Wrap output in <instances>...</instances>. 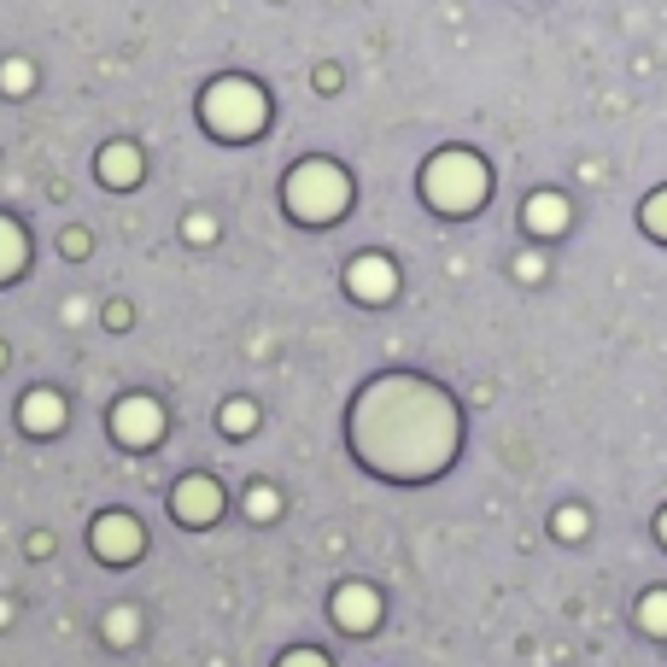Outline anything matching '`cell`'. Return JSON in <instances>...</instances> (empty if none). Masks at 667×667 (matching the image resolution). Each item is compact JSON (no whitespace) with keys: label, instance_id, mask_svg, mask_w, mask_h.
Segmentation results:
<instances>
[{"label":"cell","instance_id":"2e32d148","mask_svg":"<svg viewBox=\"0 0 667 667\" xmlns=\"http://www.w3.org/2000/svg\"><path fill=\"white\" fill-rule=\"evenodd\" d=\"M638 223L650 228L656 240H667V187H661V194H650V199H644V212H638Z\"/></svg>","mask_w":667,"mask_h":667},{"label":"cell","instance_id":"9c48e42d","mask_svg":"<svg viewBox=\"0 0 667 667\" xmlns=\"http://www.w3.org/2000/svg\"><path fill=\"white\" fill-rule=\"evenodd\" d=\"M521 228L538 240H556L562 228H568V199L562 194H533L527 205H521Z\"/></svg>","mask_w":667,"mask_h":667},{"label":"cell","instance_id":"d4e9b609","mask_svg":"<svg viewBox=\"0 0 667 667\" xmlns=\"http://www.w3.org/2000/svg\"><path fill=\"white\" fill-rule=\"evenodd\" d=\"M656 533H661V545H667V510H661V521H656Z\"/></svg>","mask_w":667,"mask_h":667},{"label":"cell","instance_id":"30bf717a","mask_svg":"<svg viewBox=\"0 0 667 667\" xmlns=\"http://www.w3.org/2000/svg\"><path fill=\"white\" fill-rule=\"evenodd\" d=\"M374 615H381V603H374L369 586H340V597H334V620H340L346 633L374 627Z\"/></svg>","mask_w":667,"mask_h":667},{"label":"cell","instance_id":"52a82bcc","mask_svg":"<svg viewBox=\"0 0 667 667\" xmlns=\"http://www.w3.org/2000/svg\"><path fill=\"white\" fill-rule=\"evenodd\" d=\"M217 510H223V492H217V481H205V474H187L171 492V515H182L187 527H205Z\"/></svg>","mask_w":667,"mask_h":667},{"label":"cell","instance_id":"9a60e30c","mask_svg":"<svg viewBox=\"0 0 667 667\" xmlns=\"http://www.w3.org/2000/svg\"><path fill=\"white\" fill-rule=\"evenodd\" d=\"M638 620H644V633H656V638H667V592H650L638 603Z\"/></svg>","mask_w":667,"mask_h":667},{"label":"cell","instance_id":"ac0fdd59","mask_svg":"<svg viewBox=\"0 0 667 667\" xmlns=\"http://www.w3.org/2000/svg\"><path fill=\"white\" fill-rule=\"evenodd\" d=\"M187 240H194V246H205V240H217V223L205 217V212H194V217H187Z\"/></svg>","mask_w":667,"mask_h":667},{"label":"cell","instance_id":"603a6c76","mask_svg":"<svg viewBox=\"0 0 667 667\" xmlns=\"http://www.w3.org/2000/svg\"><path fill=\"white\" fill-rule=\"evenodd\" d=\"M556 527H562V533H579V527H586V515H579V510H562Z\"/></svg>","mask_w":667,"mask_h":667},{"label":"cell","instance_id":"8fae6325","mask_svg":"<svg viewBox=\"0 0 667 667\" xmlns=\"http://www.w3.org/2000/svg\"><path fill=\"white\" fill-rule=\"evenodd\" d=\"M18 415H24V428L30 433H59L65 428V399H59V392H24V404H18Z\"/></svg>","mask_w":667,"mask_h":667},{"label":"cell","instance_id":"277c9868","mask_svg":"<svg viewBox=\"0 0 667 667\" xmlns=\"http://www.w3.org/2000/svg\"><path fill=\"white\" fill-rule=\"evenodd\" d=\"M199 117H205V130L223 135V141H253L269 117V100L253 76H217L212 89L199 94Z\"/></svg>","mask_w":667,"mask_h":667},{"label":"cell","instance_id":"5bb4252c","mask_svg":"<svg viewBox=\"0 0 667 667\" xmlns=\"http://www.w3.org/2000/svg\"><path fill=\"white\" fill-rule=\"evenodd\" d=\"M35 89V65H30V59H7V65H0V94H30Z\"/></svg>","mask_w":667,"mask_h":667},{"label":"cell","instance_id":"e0dca14e","mask_svg":"<svg viewBox=\"0 0 667 667\" xmlns=\"http://www.w3.org/2000/svg\"><path fill=\"white\" fill-rule=\"evenodd\" d=\"M217 422H223L228 433H253V428H258V410L246 404V399H235V404H223V415H217Z\"/></svg>","mask_w":667,"mask_h":667},{"label":"cell","instance_id":"6da1fadb","mask_svg":"<svg viewBox=\"0 0 667 667\" xmlns=\"http://www.w3.org/2000/svg\"><path fill=\"white\" fill-rule=\"evenodd\" d=\"M351 440H358V451L374 469L399 474V481H404V440H410L415 481H422V474L445 469V456L456 445V415H451L440 387L410 381V374H387L351 410Z\"/></svg>","mask_w":667,"mask_h":667},{"label":"cell","instance_id":"484cf974","mask_svg":"<svg viewBox=\"0 0 667 667\" xmlns=\"http://www.w3.org/2000/svg\"><path fill=\"white\" fill-rule=\"evenodd\" d=\"M0 363H7V346H0Z\"/></svg>","mask_w":667,"mask_h":667},{"label":"cell","instance_id":"3957f363","mask_svg":"<svg viewBox=\"0 0 667 667\" xmlns=\"http://www.w3.org/2000/svg\"><path fill=\"white\" fill-rule=\"evenodd\" d=\"M281 199H287V212H294L299 223L322 228L351 205V182H346V171L334 158H299L294 171H287V182H281Z\"/></svg>","mask_w":667,"mask_h":667},{"label":"cell","instance_id":"8992f818","mask_svg":"<svg viewBox=\"0 0 667 667\" xmlns=\"http://www.w3.org/2000/svg\"><path fill=\"white\" fill-rule=\"evenodd\" d=\"M112 433L123 445H153L158 433H164V410L153 404V399H117V410H112Z\"/></svg>","mask_w":667,"mask_h":667},{"label":"cell","instance_id":"7c38bea8","mask_svg":"<svg viewBox=\"0 0 667 667\" xmlns=\"http://www.w3.org/2000/svg\"><path fill=\"white\" fill-rule=\"evenodd\" d=\"M100 182H106V187H135L141 182V147L112 141V147L100 153Z\"/></svg>","mask_w":667,"mask_h":667},{"label":"cell","instance_id":"ba28073f","mask_svg":"<svg viewBox=\"0 0 667 667\" xmlns=\"http://www.w3.org/2000/svg\"><path fill=\"white\" fill-rule=\"evenodd\" d=\"M94 551L106 556V562H135L141 556V521L135 515H100Z\"/></svg>","mask_w":667,"mask_h":667},{"label":"cell","instance_id":"44dd1931","mask_svg":"<svg viewBox=\"0 0 667 667\" xmlns=\"http://www.w3.org/2000/svg\"><path fill=\"white\" fill-rule=\"evenodd\" d=\"M281 667H328V661H322L317 650H294V656H287Z\"/></svg>","mask_w":667,"mask_h":667},{"label":"cell","instance_id":"cb8c5ba5","mask_svg":"<svg viewBox=\"0 0 667 667\" xmlns=\"http://www.w3.org/2000/svg\"><path fill=\"white\" fill-rule=\"evenodd\" d=\"M65 253H71V258L89 253V235H82V228H71V235H65Z\"/></svg>","mask_w":667,"mask_h":667},{"label":"cell","instance_id":"ffe728a7","mask_svg":"<svg viewBox=\"0 0 667 667\" xmlns=\"http://www.w3.org/2000/svg\"><path fill=\"white\" fill-rule=\"evenodd\" d=\"M276 504H281V497L269 492V486H258V492H253V515H276Z\"/></svg>","mask_w":667,"mask_h":667},{"label":"cell","instance_id":"d6986e66","mask_svg":"<svg viewBox=\"0 0 667 667\" xmlns=\"http://www.w3.org/2000/svg\"><path fill=\"white\" fill-rule=\"evenodd\" d=\"M135 627H141V620H135V609H117L112 620H106V633L123 644V638H135Z\"/></svg>","mask_w":667,"mask_h":667},{"label":"cell","instance_id":"4fadbf2b","mask_svg":"<svg viewBox=\"0 0 667 667\" xmlns=\"http://www.w3.org/2000/svg\"><path fill=\"white\" fill-rule=\"evenodd\" d=\"M24 253H30V240H24V228H18L12 217H0V287H7L18 269H24Z\"/></svg>","mask_w":667,"mask_h":667},{"label":"cell","instance_id":"7a4b0ae2","mask_svg":"<svg viewBox=\"0 0 667 667\" xmlns=\"http://www.w3.org/2000/svg\"><path fill=\"white\" fill-rule=\"evenodd\" d=\"M486 194H492V171L469 147H445V153H433L422 164V199L433 205V212L469 217V212L486 205Z\"/></svg>","mask_w":667,"mask_h":667},{"label":"cell","instance_id":"5b68a950","mask_svg":"<svg viewBox=\"0 0 667 667\" xmlns=\"http://www.w3.org/2000/svg\"><path fill=\"white\" fill-rule=\"evenodd\" d=\"M346 294L363 299V305H387L392 294H399V264H392L387 253H363L346 264Z\"/></svg>","mask_w":667,"mask_h":667},{"label":"cell","instance_id":"7402d4cb","mask_svg":"<svg viewBox=\"0 0 667 667\" xmlns=\"http://www.w3.org/2000/svg\"><path fill=\"white\" fill-rule=\"evenodd\" d=\"M515 276H521V281H538V276H545V264H538V258H521Z\"/></svg>","mask_w":667,"mask_h":667}]
</instances>
